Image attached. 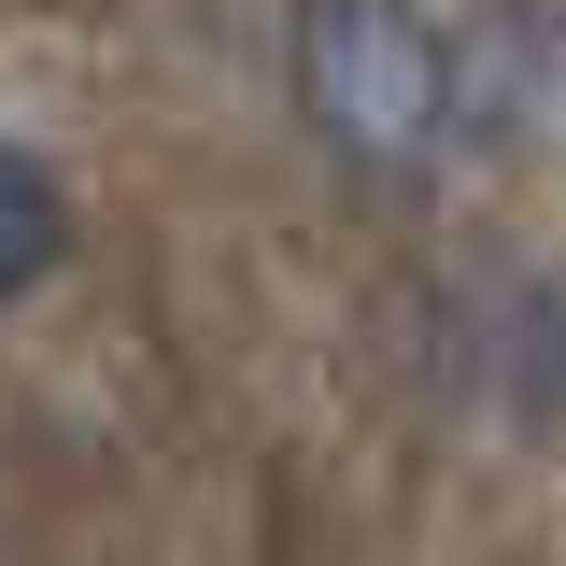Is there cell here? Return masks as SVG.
<instances>
[{"label": "cell", "instance_id": "3", "mask_svg": "<svg viewBox=\"0 0 566 566\" xmlns=\"http://www.w3.org/2000/svg\"><path fill=\"white\" fill-rule=\"evenodd\" d=\"M57 255H71V185L29 156V142H0V297H29Z\"/></svg>", "mask_w": 566, "mask_h": 566}, {"label": "cell", "instance_id": "1", "mask_svg": "<svg viewBox=\"0 0 566 566\" xmlns=\"http://www.w3.org/2000/svg\"><path fill=\"white\" fill-rule=\"evenodd\" d=\"M297 114L354 170H411L453 142V29L424 0H312L297 14Z\"/></svg>", "mask_w": 566, "mask_h": 566}, {"label": "cell", "instance_id": "2", "mask_svg": "<svg viewBox=\"0 0 566 566\" xmlns=\"http://www.w3.org/2000/svg\"><path fill=\"white\" fill-rule=\"evenodd\" d=\"M453 128H482V142L566 128V14H482L453 43Z\"/></svg>", "mask_w": 566, "mask_h": 566}]
</instances>
